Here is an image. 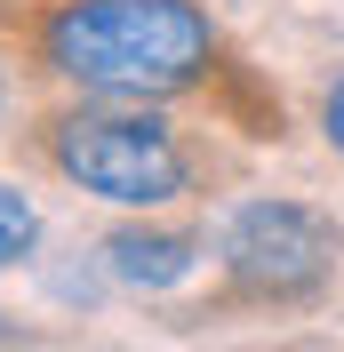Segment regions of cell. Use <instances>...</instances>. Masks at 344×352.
Masks as SVG:
<instances>
[{
	"label": "cell",
	"instance_id": "6",
	"mask_svg": "<svg viewBox=\"0 0 344 352\" xmlns=\"http://www.w3.org/2000/svg\"><path fill=\"white\" fill-rule=\"evenodd\" d=\"M321 136L336 144V160H344V72L328 80V96H321Z\"/></svg>",
	"mask_w": 344,
	"mask_h": 352
},
{
	"label": "cell",
	"instance_id": "7",
	"mask_svg": "<svg viewBox=\"0 0 344 352\" xmlns=\"http://www.w3.org/2000/svg\"><path fill=\"white\" fill-rule=\"evenodd\" d=\"M0 336H8V320H0Z\"/></svg>",
	"mask_w": 344,
	"mask_h": 352
},
{
	"label": "cell",
	"instance_id": "3",
	"mask_svg": "<svg viewBox=\"0 0 344 352\" xmlns=\"http://www.w3.org/2000/svg\"><path fill=\"white\" fill-rule=\"evenodd\" d=\"M224 272L257 305H304L336 272V224L304 200H248L224 224Z\"/></svg>",
	"mask_w": 344,
	"mask_h": 352
},
{
	"label": "cell",
	"instance_id": "2",
	"mask_svg": "<svg viewBox=\"0 0 344 352\" xmlns=\"http://www.w3.org/2000/svg\"><path fill=\"white\" fill-rule=\"evenodd\" d=\"M48 160L65 184L112 208H169L176 192H193V153L152 112H65L48 120Z\"/></svg>",
	"mask_w": 344,
	"mask_h": 352
},
{
	"label": "cell",
	"instance_id": "5",
	"mask_svg": "<svg viewBox=\"0 0 344 352\" xmlns=\"http://www.w3.org/2000/svg\"><path fill=\"white\" fill-rule=\"evenodd\" d=\"M32 248H41V208L17 184H0V264H24Z\"/></svg>",
	"mask_w": 344,
	"mask_h": 352
},
{
	"label": "cell",
	"instance_id": "1",
	"mask_svg": "<svg viewBox=\"0 0 344 352\" xmlns=\"http://www.w3.org/2000/svg\"><path fill=\"white\" fill-rule=\"evenodd\" d=\"M41 65L88 96H176L208 80L216 24L200 0H56L41 24Z\"/></svg>",
	"mask_w": 344,
	"mask_h": 352
},
{
	"label": "cell",
	"instance_id": "4",
	"mask_svg": "<svg viewBox=\"0 0 344 352\" xmlns=\"http://www.w3.org/2000/svg\"><path fill=\"white\" fill-rule=\"evenodd\" d=\"M105 264L120 288H176L184 272L200 264V241L193 232H152V224H129L105 241Z\"/></svg>",
	"mask_w": 344,
	"mask_h": 352
}]
</instances>
